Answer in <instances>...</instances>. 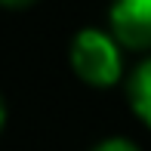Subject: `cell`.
<instances>
[{"instance_id":"obj_1","label":"cell","mask_w":151,"mask_h":151,"mask_svg":"<svg viewBox=\"0 0 151 151\" xmlns=\"http://www.w3.org/2000/svg\"><path fill=\"white\" fill-rule=\"evenodd\" d=\"M123 43L114 37L111 31L102 28H80L71 37V68L83 83L108 90V86L120 83L123 77Z\"/></svg>"},{"instance_id":"obj_2","label":"cell","mask_w":151,"mask_h":151,"mask_svg":"<svg viewBox=\"0 0 151 151\" xmlns=\"http://www.w3.org/2000/svg\"><path fill=\"white\" fill-rule=\"evenodd\" d=\"M108 25L123 50H151V0H111Z\"/></svg>"},{"instance_id":"obj_3","label":"cell","mask_w":151,"mask_h":151,"mask_svg":"<svg viewBox=\"0 0 151 151\" xmlns=\"http://www.w3.org/2000/svg\"><path fill=\"white\" fill-rule=\"evenodd\" d=\"M127 99H129L133 114L151 129V56L142 59L139 65H136V71L129 74V80H127Z\"/></svg>"},{"instance_id":"obj_4","label":"cell","mask_w":151,"mask_h":151,"mask_svg":"<svg viewBox=\"0 0 151 151\" xmlns=\"http://www.w3.org/2000/svg\"><path fill=\"white\" fill-rule=\"evenodd\" d=\"M93 151H139V145H136V142H129V139H123V136H114V139L99 142Z\"/></svg>"},{"instance_id":"obj_5","label":"cell","mask_w":151,"mask_h":151,"mask_svg":"<svg viewBox=\"0 0 151 151\" xmlns=\"http://www.w3.org/2000/svg\"><path fill=\"white\" fill-rule=\"evenodd\" d=\"M3 6H9V9H25V6H34L37 0H0Z\"/></svg>"}]
</instances>
